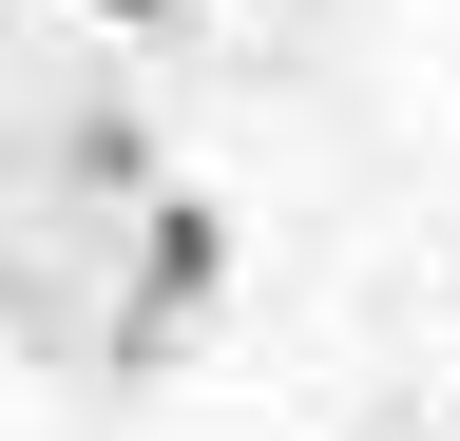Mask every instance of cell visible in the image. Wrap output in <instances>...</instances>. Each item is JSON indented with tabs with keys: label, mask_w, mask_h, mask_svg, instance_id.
<instances>
[{
	"label": "cell",
	"mask_w": 460,
	"mask_h": 441,
	"mask_svg": "<svg viewBox=\"0 0 460 441\" xmlns=\"http://www.w3.org/2000/svg\"><path fill=\"white\" fill-rule=\"evenodd\" d=\"M211 288H230V211L172 192V211H154V250H135V307H115V365H172V346L211 326Z\"/></svg>",
	"instance_id": "6da1fadb"
},
{
	"label": "cell",
	"mask_w": 460,
	"mask_h": 441,
	"mask_svg": "<svg viewBox=\"0 0 460 441\" xmlns=\"http://www.w3.org/2000/svg\"><path fill=\"white\" fill-rule=\"evenodd\" d=\"M96 20H192V0H96Z\"/></svg>",
	"instance_id": "7a4b0ae2"
}]
</instances>
